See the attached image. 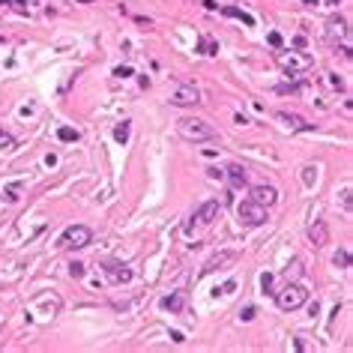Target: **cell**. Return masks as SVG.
<instances>
[{"label":"cell","mask_w":353,"mask_h":353,"mask_svg":"<svg viewBox=\"0 0 353 353\" xmlns=\"http://www.w3.org/2000/svg\"><path fill=\"white\" fill-rule=\"evenodd\" d=\"M252 201H257L260 207L270 209V207L278 201V192H275L273 186H263V183H260V186H252Z\"/></svg>","instance_id":"9c48e42d"},{"label":"cell","mask_w":353,"mask_h":353,"mask_svg":"<svg viewBox=\"0 0 353 353\" xmlns=\"http://www.w3.org/2000/svg\"><path fill=\"white\" fill-rule=\"evenodd\" d=\"M201 102V90L195 84H180L171 96V105H176V108H192V105Z\"/></svg>","instance_id":"8992f818"},{"label":"cell","mask_w":353,"mask_h":353,"mask_svg":"<svg viewBox=\"0 0 353 353\" xmlns=\"http://www.w3.org/2000/svg\"><path fill=\"white\" fill-rule=\"evenodd\" d=\"M275 117H278V123H281V126H285V129H290V132H308V129H311V123H305L303 117H296V114L278 111Z\"/></svg>","instance_id":"7c38bea8"},{"label":"cell","mask_w":353,"mask_h":353,"mask_svg":"<svg viewBox=\"0 0 353 353\" xmlns=\"http://www.w3.org/2000/svg\"><path fill=\"white\" fill-rule=\"evenodd\" d=\"M275 63L285 69L288 75H303L314 66V57L305 51H275Z\"/></svg>","instance_id":"3957f363"},{"label":"cell","mask_w":353,"mask_h":353,"mask_svg":"<svg viewBox=\"0 0 353 353\" xmlns=\"http://www.w3.org/2000/svg\"><path fill=\"white\" fill-rule=\"evenodd\" d=\"M216 216H219V201H207V204H201V207H198V213L192 216V222L186 225V231H189V227L195 225V222H198V225H213V219H216Z\"/></svg>","instance_id":"52a82bcc"},{"label":"cell","mask_w":353,"mask_h":353,"mask_svg":"<svg viewBox=\"0 0 353 353\" xmlns=\"http://www.w3.org/2000/svg\"><path fill=\"white\" fill-rule=\"evenodd\" d=\"M105 273H108V278L114 281V285H123V281L132 278V270H126L123 263H105Z\"/></svg>","instance_id":"5bb4252c"},{"label":"cell","mask_w":353,"mask_h":353,"mask_svg":"<svg viewBox=\"0 0 353 353\" xmlns=\"http://www.w3.org/2000/svg\"><path fill=\"white\" fill-rule=\"evenodd\" d=\"M234 288H237V281H225V288H222V293H234Z\"/></svg>","instance_id":"f1b7e54d"},{"label":"cell","mask_w":353,"mask_h":353,"mask_svg":"<svg viewBox=\"0 0 353 353\" xmlns=\"http://www.w3.org/2000/svg\"><path fill=\"white\" fill-rule=\"evenodd\" d=\"M350 195H353L350 186H344V189H341V207L347 209V213H350V204H353V198H350Z\"/></svg>","instance_id":"7402d4cb"},{"label":"cell","mask_w":353,"mask_h":353,"mask_svg":"<svg viewBox=\"0 0 353 353\" xmlns=\"http://www.w3.org/2000/svg\"><path fill=\"white\" fill-rule=\"evenodd\" d=\"M12 147H15V138L6 129H0V150H12Z\"/></svg>","instance_id":"44dd1931"},{"label":"cell","mask_w":353,"mask_h":353,"mask_svg":"<svg viewBox=\"0 0 353 353\" xmlns=\"http://www.w3.org/2000/svg\"><path fill=\"white\" fill-rule=\"evenodd\" d=\"M90 242H93V231L87 225H72V227H66L63 237H60L63 249H84V245H90Z\"/></svg>","instance_id":"5b68a950"},{"label":"cell","mask_w":353,"mask_h":353,"mask_svg":"<svg viewBox=\"0 0 353 353\" xmlns=\"http://www.w3.org/2000/svg\"><path fill=\"white\" fill-rule=\"evenodd\" d=\"M12 3H15V9H18V12H27V0H12Z\"/></svg>","instance_id":"f546056e"},{"label":"cell","mask_w":353,"mask_h":353,"mask_svg":"<svg viewBox=\"0 0 353 353\" xmlns=\"http://www.w3.org/2000/svg\"><path fill=\"white\" fill-rule=\"evenodd\" d=\"M207 174L213 176V180H219V176H222V171H219V168H207Z\"/></svg>","instance_id":"4dcf8cb0"},{"label":"cell","mask_w":353,"mask_h":353,"mask_svg":"<svg viewBox=\"0 0 353 353\" xmlns=\"http://www.w3.org/2000/svg\"><path fill=\"white\" fill-rule=\"evenodd\" d=\"M308 240H311V245H326L329 242V225L323 222V219H317V222H311V227H308Z\"/></svg>","instance_id":"30bf717a"},{"label":"cell","mask_w":353,"mask_h":353,"mask_svg":"<svg viewBox=\"0 0 353 353\" xmlns=\"http://www.w3.org/2000/svg\"><path fill=\"white\" fill-rule=\"evenodd\" d=\"M114 75H117V78H129V75H132V66H117Z\"/></svg>","instance_id":"484cf974"},{"label":"cell","mask_w":353,"mask_h":353,"mask_svg":"<svg viewBox=\"0 0 353 353\" xmlns=\"http://www.w3.org/2000/svg\"><path fill=\"white\" fill-rule=\"evenodd\" d=\"M260 288H263V293H273V275L270 273L260 275Z\"/></svg>","instance_id":"cb8c5ba5"},{"label":"cell","mask_w":353,"mask_h":353,"mask_svg":"<svg viewBox=\"0 0 353 353\" xmlns=\"http://www.w3.org/2000/svg\"><path fill=\"white\" fill-rule=\"evenodd\" d=\"M270 45L273 48H281V33H270Z\"/></svg>","instance_id":"4316f807"},{"label":"cell","mask_w":353,"mask_h":353,"mask_svg":"<svg viewBox=\"0 0 353 353\" xmlns=\"http://www.w3.org/2000/svg\"><path fill=\"white\" fill-rule=\"evenodd\" d=\"M198 51H201V54H207V57H213V54H219V42H216L213 36H201Z\"/></svg>","instance_id":"e0dca14e"},{"label":"cell","mask_w":353,"mask_h":353,"mask_svg":"<svg viewBox=\"0 0 353 353\" xmlns=\"http://www.w3.org/2000/svg\"><path fill=\"white\" fill-rule=\"evenodd\" d=\"M222 12L227 15V18H240L245 27H252V24H255V18H252V15H249V12H242V9H237V6H225Z\"/></svg>","instance_id":"2e32d148"},{"label":"cell","mask_w":353,"mask_h":353,"mask_svg":"<svg viewBox=\"0 0 353 353\" xmlns=\"http://www.w3.org/2000/svg\"><path fill=\"white\" fill-rule=\"evenodd\" d=\"M326 39L329 42H347V21L338 18V15H332L326 21Z\"/></svg>","instance_id":"ba28073f"},{"label":"cell","mask_w":353,"mask_h":353,"mask_svg":"<svg viewBox=\"0 0 353 353\" xmlns=\"http://www.w3.org/2000/svg\"><path fill=\"white\" fill-rule=\"evenodd\" d=\"M114 138L120 141V144H126V141H129V120H123L120 126L114 129Z\"/></svg>","instance_id":"d6986e66"},{"label":"cell","mask_w":353,"mask_h":353,"mask_svg":"<svg viewBox=\"0 0 353 353\" xmlns=\"http://www.w3.org/2000/svg\"><path fill=\"white\" fill-rule=\"evenodd\" d=\"M6 3H12V0H0V6H6Z\"/></svg>","instance_id":"1f68e13d"},{"label":"cell","mask_w":353,"mask_h":353,"mask_svg":"<svg viewBox=\"0 0 353 353\" xmlns=\"http://www.w3.org/2000/svg\"><path fill=\"white\" fill-rule=\"evenodd\" d=\"M69 275H72V278H84V263H72V267H69Z\"/></svg>","instance_id":"d4e9b609"},{"label":"cell","mask_w":353,"mask_h":353,"mask_svg":"<svg viewBox=\"0 0 353 353\" xmlns=\"http://www.w3.org/2000/svg\"><path fill=\"white\" fill-rule=\"evenodd\" d=\"M303 273V263L299 260H293V263H288V270H285V278H290V275H299Z\"/></svg>","instance_id":"603a6c76"},{"label":"cell","mask_w":353,"mask_h":353,"mask_svg":"<svg viewBox=\"0 0 353 353\" xmlns=\"http://www.w3.org/2000/svg\"><path fill=\"white\" fill-rule=\"evenodd\" d=\"M237 216H240V225H245V227H260L267 222V207H260L257 201L249 198L237 207Z\"/></svg>","instance_id":"277c9868"},{"label":"cell","mask_w":353,"mask_h":353,"mask_svg":"<svg viewBox=\"0 0 353 353\" xmlns=\"http://www.w3.org/2000/svg\"><path fill=\"white\" fill-rule=\"evenodd\" d=\"M57 138L69 144V141H78L81 135H78V129H72V126H60V129H57Z\"/></svg>","instance_id":"ac0fdd59"},{"label":"cell","mask_w":353,"mask_h":353,"mask_svg":"<svg viewBox=\"0 0 353 353\" xmlns=\"http://www.w3.org/2000/svg\"><path fill=\"white\" fill-rule=\"evenodd\" d=\"M275 303H278L281 311H296V308H303L308 303V290H305V285L288 278V285L281 290H275Z\"/></svg>","instance_id":"7a4b0ae2"},{"label":"cell","mask_w":353,"mask_h":353,"mask_svg":"<svg viewBox=\"0 0 353 353\" xmlns=\"http://www.w3.org/2000/svg\"><path fill=\"white\" fill-rule=\"evenodd\" d=\"M81 3H93V0H81Z\"/></svg>","instance_id":"d6a6232c"},{"label":"cell","mask_w":353,"mask_h":353,"mask_svg":"<svg viewBox=\"0 0 353 353\" xmlns=\"http://www.w3.org/2000/svg\"><path fill=\"white\" fill-rule=\"evenodd\" d=\"M227 180H231V186H245V180H249V174H245V168L242 165H231L227 168Z\"/></svg>","instance_id":"9a60e30c"},{"label":"cell","mask_w":353,"mask_h":353,"mask_svg":"<svg viewBox=\"0 0 353 353\" xmlns=\"http://www.w3.org/2000/svg\"><path fill=\"white\" fill-rule=\"evenodd\" d=\"M332 263H335V267H350V255H347V249H338V252H335Z\"/></svg>","instance_id":"ffe728a7"},{"label":"cell","mask_w":353,"mask_h":353,"mask_svg":"<svg viewBox=\"0 0 353 353\" xmlns=\"http://www.w3.org/2000/svg\"><path fill=\"white\" fill-rule=\"evenodd\" d=\"M234 260H237V252H219V255H213V257L204 263L201 275H209V273H216V270L225 267V263H234Z\"/></svg>","instance_id":"8fae6325"},{"label":"cell","mask_w":353,"mask_h":353,"mask_svg":"<svg viewBox=\"0 0 353 353\" xmlns=\"http://www.w3.org/2000/svg\"><path fill=\"white\" fill-rule=\"evenodd\" d=\"M176 132H180V138L192 141V144H204V141H213L216 138V129L209 126L207 120H201V117H183V120H176Z\"/></svg>","instance_id":"6da1fadb"},{"label":"cell","mask_w":353,"mask_h":353,"mask_svg":"<svg viewBox=\"0 0 353 353\" xmlns=\"http://www.w3.org/2000/svg\"><path fill=\"white\" fill-rule=\"evenodd\" d=\"M186 303H189V293H186V290H174L171 296L162 299V308L171 311V314H180V311L186 308Z\"/></svg>","instance_id":"4fadbf2b"},{"label":"cell","mask_w":353,"mask_h":353,"mask_svg":"<svg viewBox=\"0 0 353 353\" xmlns=\"http://www.w3.org/2000/svg\"><path fill=\"white\" fill-rule=\"evenodd\" d=\"M240 317H242V321H252V317H255V308H252V305H249V308H242Z\"/></svg>","instance_id":"83f0119b"}]
</instances>
